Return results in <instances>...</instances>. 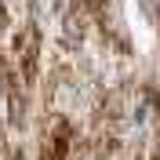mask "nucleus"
<instances>
[{
	"instance_id": "nucleus-1",
	"label": "nucleus",
	"mask_w": 160,
	"mask_h": 160,
	"mask_svg": "<svg viewBox=\"0 0 160 160\" xmlns=\"http://www.w3.org/2000/svg\"><path fill=\"white\" fill-rule=\"evenodd\" d=\"M37 58H40V29L37 26H26L15 37V62L22 66V80L26 84L37 80Z\"/></svg>"
},
{
	"instance_id": "nucleus-2",
	"label": "nucleus",
	"mask_w": 160,
	"mask_h": 160,
	"mask_svg": "<svg viewBox=\"0 0 160 160\" xmlns=\"http://www.w3.org/2000/svg\"><path fill=\"white\" fill-rule=\"evenodd\" d=\"M73 142H77V135H73V124L69 120H55L51 124V131L44 135V149H40V157L44 160H66L73 149Z\"/></svg>"
}]
</instances>
